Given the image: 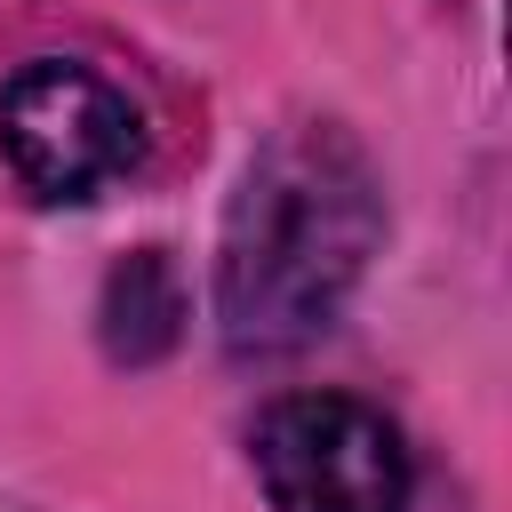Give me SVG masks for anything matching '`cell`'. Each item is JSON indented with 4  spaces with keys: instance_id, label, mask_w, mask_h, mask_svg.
Returning a JSON list of instances; mask_svg holds the SVG:
<instances>
[{
    "instance_id": "obj_1",
    "label": "cell",
    "mask_w": 512,
    "mask_h": 512,
    "mask_svg": "<svg viewBox=\"0 0 512 512\" xmlns=\"http://www.w3.org/2000/svg\"><path fill=\"white\" fill-rule=\"evenodd\" d=\"M384 240V184L352 128L288 120L240 168L216 248V328L232 360H280L336 328Z\"/></svg>"
},
{
    "instance_id": "obj_2",
    "label": "cell",
    "mask_w": 512,
    "mask_h": 512,
    "mask_svg": "<svg viewBox=\"0 0 512 512\" xmlns=\"http://www.w3.org/2000/svg\"><path fill=\"white\" fill-rule=\"evenodd\" d=\"M272 512H408V448L352 392H288L248 432Z\"/></svg>"
},
{
    "instance_id": "obj_3",
    "label": "cell",
    "mask_w": 512,
    "mask_h": 512,
    "mask_svg": "<svg viewBox=\"0 0 512 512\" xmlns=\"http://www.w3.org/2000/svg\"><path fill=\"white\" fill-rule=\"evenodd\" d=\"M0 152L32 200H88L144 160V112L104 72L40 56L0 88Z\"/></svg>"
},
{
    "instance_id": "obj_4",
    "label": "cell",
    "mask_w": 512,
    "mask_h": 512,
    "mask_svg": "<svg viewBox=\"0 0 512 512\" xmlns=\"http://www.w3.org/2000/svg\"><path fill=\"white\" fill-rule=\"evenodd\" d=\"M96 336H104V360H120V368H144L184 336V280H176V264L160 248H136V256H120L104 272Z\"/></svg>"
}]
</instances>
